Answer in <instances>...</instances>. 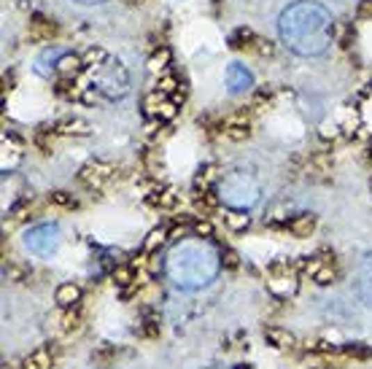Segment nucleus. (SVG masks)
<instances>
[{
  "label": "nucleus",
  "mask_w": 372,
  "mask_h": 369,
  "mask_svg": "<svg viewBox=\"0 0 372 369\" xmlns=\"http://www.w3.org/2000/svg\"><path fill=\"white\" fill-rule=\"evenodd\" d=\"M278 38L297 57H321L334 41V19L321 3L297 0L278 17Z\"/></svg>",
  "instance_id": "obj_1"
},
{
  "label": "nucleus",
  "mask_w": 372,
  "mask_h": 369,
  "mask_svg": "<svg viewBox=\"0 0 372 369\" xmlns=\"http://www.w3.org/2000/svg\"><path fill=\"white\" fill-rule=\"evenodd\" d=\"M219 270L221 254L205 238L178 240L165 256V275L184 291L205 288L211 281H216Z\"/></svg>",
  "instance_id": "obj_2"
},
{
  "label": "nucleus",
  "mask_w": 372,
  "mask_h": 369,
  "mask_svg": "<svg viewBox=\"0 0 372 369\" xmlns=\"http://www.w3.org/2000/svg\"><path fill=\"white\" fill-rule=\"evenodd\" d=\"M216 197L227 208L235 211H251L259 199H262V186L257 181V175L248 170H232L216 183Z\"/></svg>",
  "instance_id": "obj_3"
},
{
  "label": "nucleus",
  "mask_w": 372,
  "mask_h": 369,
  "mask_svg": "<svg viewBox=\"0 0 372 369\" xmlns=\"http://www.w3.org/2000/svg\"><path fill=\"white\" fill-rule=\"evenodd\" d=\"M92 84L100 95H106L108 100H122L130 92V70L122 65L119 60L108 57L106 63L95 67L92 73Z\"/></svg>",
  "instance_id": "obj_4"
},
{
  "label": "nucleus",
  "mask_w": 372,
  "mask_h": 369,
  "mask_svg": "<svg viewBox=\"0 0 372 369\" xmlns=\"http://www.w3.org/2000/svg\"><path fill=\"white\" fill-rule=\"evenodd\" d=\"M24 248L35 256H51L60 248V227L57 224H35L24 232Z\"/></svg>",
  "instance_id": "obj_5"
},
{
  "label": "nucleus",
  "mask_w": 372,
  "mask_h": 369,
  "mask_svg": "<svg viewBox=\"0 0 372 369\" xmlns=\"http://www.w3.org/2000/svg\"><path fill=\"white\" fill-rule=\"evenodd\" d=\"M267 288L281 300L291 297L297 291V272L289 264H275L270 270V275H267Z\"/></svg>",
  "instance_id": "obj_6"
},
{
  "label": "nucleus",
  "mask_w": 372,
  "mask_h": 369,
  "mask_svg": "<svg viewBox=\"0 0 372 369\" xmlns=\"http://www.w3.org/2000/svg\"><path fill=\"white\" fill-rule=\"evenodd\" d=\"M146 110H149V116H154L156 122H170L175 116V110H178V106H175V100L170 97V95H165V92H152L149 97H146Z\"/></svg>",
  "instance_id": "obj_7"
},
{
  "label": "nucleus",
  "mask_w": 372,
  "mask_h": 369,
  "mask_svg": "<svg viewBox=\"0 0 372 369\" xmlns=\"http://www.w3.org/2000/svg\"><path fill=\"white\" fill-rule=\"evenodd\" d=\"M224 81H227L229 95H243V92H248V89L254 87V76H251V70H245L241 63H232V65L227 67Z\"/></svg>",
  "instance_id": "obj_8"
},
{
  "label": "nucleus",
  "mask_w": 372,
  "mask_h": 369,
  "mask_svg": "<svg viewBox=\"0 0 372 369\" xmlns=\"http://www.w3.org/2000/svg\"><path fill=\"white\" fill-rule=\"evenodd\" d=\"M81 183H87L89 189H100L103 183H108L111 178H113V167L106 165V162H89L81 167Z\"/></svg>",
  "instance_id": "obj_9"
},
{
  "label": "nucleus",
  "mask_w": 372,
  "mask_h": 369,
  "mask_svg": "<svg viewBox=\"0 0 372 369\" xmlns=\"http://www.w3.org/2000/svg\"><path fill=\"white\" fill-rule=\"evenodd\" d=\"M356 294H359V300L372 310V254L364 256L359 272H356Z\"/></svg>",
  "instance_id": "obj_10"
},
{
  "label": "nucleus",
  "mask_w": 372,
  "mask_h": 369,
  "mask_svg": "<svg viewBox=\"0 0 372 369\" xmlns=\"http://www.w3.org/2000/svg\"><path fill=\"white\" fill-rule=\"evenodd\" d=\"M305 270H307V275L318 283V286H327V283H332V281H334V275H337V272H334V267H332L329 261H324V259L305 261Z\"/></svg>",
  "instance_id": "obj_11"
},
{
  "label": "nucleus",
  "mask_w": 372,
  "mask_h": 369,
  "mask_svg": "<svg viewBox=\"0 0 372 369\" xmlns=\"http://www.w3.org/2000/svg\"><path fill=\"white\" fill-rule=\"evenodd\" d=\"M313 229H316V216H310V213H300L289 221V232L294 238H310Z\"/></svg>",
  "instance_id": "obj_12"
},
{
  "label": "nucleus",
  "mask_w": 372,
  "mask_h": 369,
  "mask_svg": "<svg viewBox=\"0 0 372 369\" xmlns=\"http://www.w3.org/2000/svg\"><path fill=\"white\" fill-rule=\"evenodd\" d=\"M57 302L60 307H76V304L81 302V288L76 286V283H63V286H57Z\"/></svg>",
  "instance_id": "obj_13"
},
{
  "label": "nucleus",
  "mask_w": 372,
  "mask_h": 369,
  "mask_svg": "<svg viewBox=\"0 0 372 369\" xmlns=\"http://www.w3.org/2000/svg\"><path fill=\"white\" fill-rule=\"evenodd\" d=\"M264 340H267V343H270L273 347H291L294 343H297L291 331H286V329H278V326H270V329L264 331Z\"/></svg>",
  "instance_id": "obj_14"
},
{
  "label": "nucleus",
  "mask_w": 372,
  "mask_h": 369,
  "mask_svg": "<svg viewBox=\"0 0 372 369\" xmlns=\"http://www.w3.org/2000/svg\"><path fill=\"white\" fill-rule=\"evenodd\" d=\"M22 369H51V356H49V350L41 347V350L30 353L22 361Z\"/></svg>",
  "instance_id": "obj_15"
},
{
  "label": "nucleus",
  "mask_w": 372,
  "mask_h": 369,
  "mask_svg": "<svg viewBox=\"0 0 372 369\" xmlns=\"http://www.w3.org/2000/svg\"><path fill=\"white\" fill-rule=\"evenodd\" d=\"M224 135L229 138V140H245L251 130H248V122H243V119H232V122H227L224 124Z\"/></svg>",
  "instance_id": "obj_16"
},
{
  "label": "nucleus",
  "mask_w": 372,
  "mask_h": 369,
  "mask_svg": "<svg viewBox=\"0 0 372 369\" xmlns=\"http://www.w3.org/2000/svg\"><path fill=\"white\" fill-rule=\"evenodd\" d=\"M224 224L232 229V232H241L248 227V216H245V211H235V208H227L224 211Z\"/></svg>",
  "instance_id": "obj_17"
},
{
  "label": "nucleus",
  "mask_w": 372,
  "mask_h": 369,
  "mask_svg": "<svg viewBox=\"0 0 372 369\" xmlns=\"http://www.w3.org/2000/svg\"><path fill=\"white\" fill-rule=\"evenodd\" d=\"M165 240H168V232H165V229H152L146 243H143V251H146V254H154Z\"/></svg>",
  "instance_id": "obj_18"
},
{
  "label": "nucleus",
  "mask_w": 372,
  "mask_h": 369,
  "mask_svg": "<svg viewBox=\"0 0 372 369\" xmlns=\"http://www.w3.org/2000/svg\"><path fill=\"white\" fill-rule=\"evenodd\" d=\"M57 130L67 132V135H73V132H76V135H84V132H87V122H81V119H67Z\"/></svg>",
  "instance_id": "obj_19"
},
{
  "label": "nucleus",
  "mask_w": 372,
  "mask_h": 369,
  "mask_svg": "<svg viewBox=\"0 0 372 369\" xmlns=\"http://www.w3.org/2000/svg\"><path fill=\"white\" fill-rule=\"evenodd\" d=\"M63 331H65V334L81 331V318H79L76 313H65V315H63Z\"/></svg>",
  "instance_id": "obj_20"
},
{
  "label": "nucleus",
  "mask_w": 372,
  "mask_h": 369,
  "mask_svg": "<svg viewBox=\"0 0 372 369\" xmlns=\"http://www.w3.org/2000/svg\"><path fill=\"white\" fill-rule=\"evenodd\" d=\"M168 63H170V51H168V49H159V51L152 57V63H149V65H152V70H165Z\"/></svg>",
  "instance_id": "obj_21"
},
{
  "label": "nucleus",
  "mask_w": 372,
  "mask_h": 369,
  "mask_svg": "<svg viewBox=\"0 0 372 369\" xmlns=\"http://www.w3.org/2000/svg\"><path fill=\"white\" fill-rule=\"evenodd\" d=\"M113 281L119 283V286H127V283L138 281V278L132 275V270H127V267H116L113 270Z\"/></svg>",
  "instance_id": "obj_22"
},
{
  "label": "nucleus",
  "mask_w": 372,
  "mask_h": 369,
  "mask_svg": "<svg viewBox=\"0 0 372 369\" xmlns=\"http://www.w3.org/2000/svg\"><path fill=\"white\" fill-rule=\"evenodd\" d=\"M156 89H159V92H165V95H173L175 89H178V81H175V76H162V79L156 81Z\"/></svg>",
  "instance_id": "obj_23"
},
{
  "label": "nucleus",
  "mask_w": 372,
  "mask_h": 369,
  "mask_svg": "<svg viewBox=\"0 0 372 369\" xmlns=\"http://www.w3.org/2000/svg\"><path fill=\"white\" fill-rule=\"evenodd\" d=\"M51 202H54V205H73V197L67 195V192H54V195H51Z\"/></svg>",
  "instance_id": "obj_24"
},
{
  "label": "nucleus",
  "mask_w": 372,
  "mask_h": 369,
  "mask_svg": "<svg viewBox=\"0 0 372 369\" xmlns=\"http://www.w3.org/2000/svg\"><path fill=\"white\" fill-rule=\"evenodd\" d=\"M195 232H197V238H211V235H213V229H211V224H208V221H197Z\"/></svg>",
  "instance_id": "obj_25"
},
{
  "label": "nucleus",
  "mask_w": 372,
  "mask_h": 369,
  "mask_svg": "<svg viewBox=\"0 0 372 369\" xmlns=\"http://www.w3.org/2000/svg\"><path fill=\"white\" fill-rule=\"evenodd\" d=\"M346 353H348V356H359V359H367V356H370V347L353 345V347H346Z\"/></svg>",
  "instance_id": "obj_26"
},
{
  "label": "nucleus",
  "mask_w": 372,
  "mask_h": 369,
  "mask_svg": "<svg viewBox=\"0 0 372 369\" xmlns=\"http://www.w3.org/2000/svg\"><path fill=\"white\" fill-rule=\"evenodd\" d=\"M221 261H224L227 267H238V254H235V251H224Z\"/></svg>",
  "instance_id": "obj_27"
},
{
  "label": "nucleus",
  "mask_w": 372,
  "mask_h": 369,
  "mask_svg": "<svg viewBox=\"0 0 372 369\" xmlns=\"http://www.w3.org/2000/svg\"><path fill=\"white\" fill-rule=\"evenodd\" d=\"M359 17H372V0H362L359 3Z\"/></svg>",
  "instance_id": "obj_28"
},
{
  "label": "nucleus",
  "mask_w": 372,
  "mask_h": 369,
  "mask_svg": "<svg viewBox=\"0 0 372 369\" xmlns=\"http://www.w3.org/2000/svg\"><path fill=\"white\" fill-rule=\"evenodd\" d=\"M73 3H79V6H103L108 0H73Z\"/></svg>",
  "instance_id": "obj_29"
}]
</instances>
